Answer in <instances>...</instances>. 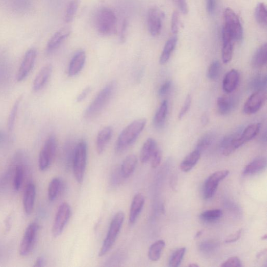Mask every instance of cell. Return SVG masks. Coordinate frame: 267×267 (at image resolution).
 <instances>
[{"instance_id": "cell-51", "label": "cell", "mask_w": 267, "mask_h": 267, "mask_svg": "<svg viewBox=\"0 0 267 267\" xmlns=\"http://www.w3.org/2000/svg\"><path fill=\"white\" fill-rule=\"evenodd\" d=\"M44 264V259L43 257H39L37 258V260L34 265V267H43Z\"/></svg>"}, {"instance_id": "cell-8", "label": "cell", "mask_w": 267, "mask_h": 267, "mask_svg": "<svg viewBox=\"0 0 267 267\" xmlns=\"http://www.w3.org/2000/svg\"><path fill=\"white\" fill-rule=\"evenodd\" d=\"M224 26L232 34L234 41L240 42L243 37V29L238 15L230 8L224 12Z\"/></svg>"}, {"instance_id": "cell-3", "label": "cell", "mask_w": 267, "mask_h": 267, "mask_svg": "<svg viewBox=\"0 0 267 267\" xmlns=\"http://www.w3.org/2000/svg\"><path fill=\"white\" fill-rule=\"evenodd\" d=\"M96 26L101 35L114 34L117 30V19L114 12L110 8H101L96 15Z\"/></svg>"}, {"instance_id": "cell-57", "label": "cell", "mask_w": 267, "mask_h": 267, "mask_svg": "<svg viewBox=\"0 0 267 267\" xmlns=\"http://www.w3.org/2000/svg\"><path fill=\"white\" fill-rule=\"evenodd\" d=\"M188 267H199V265H198L197 264H191L190 265H188Z\"/></svg>"}, {"instance_id": "cell-33", "label": "cell", "mask_w": 267, "mask_h": 267, "mask_svg": "<svg viewBox=\"0 0 267 267\" xmlns=\"http://www.w3.org/2000/svg\"><path fill=\"white\" fill-rule=\"evenodd\" d=\"M215 137V136L213 133L205 134L199 140L197 146H196V150L200 153L205 151L213 143Z\"/></svg>"}, {"instance_id": "cell-37", "label": "cell", "mask_w": 267, "mask_h": 267, "mask_svg": "<svg viewBox=\"0 0 267 267\" xmlns=\"http://www.w3.org/2000/svg\"><path fill=\"white\" fill-rule=\"evenodd\" d=\"M222 71V65L218 61L212 62L208 69L207 77L209 80L215 81L219 77Z\"/></svg>"}, {"instance_id": "cell-56", "label": "cell", "mask_w": 267, "mask_h": 267, "mask_svg": "<svg viewBox=\"0 0 267 267\" xmlns=\"http://www.w3.org/2000/svg\"><path fill=\"white\" fill-rule=\"evenodd\" d=\"M267 239V234H265L261 238V239L263 241L266 240Z\"/></svg>"}, {"instance_id": "cell-1", "label": "cell", "mask_w": 267, "mask_h": 267, "mask_svg": "<svg viewBox=\"0 0 267 267\" xmlns=\"http://www.w3.org/2000/svg\"><path fill=\"white\" fill-rule=\"evenodd\" d=\"M146 123L145 119H139L134 121L125 128L117 138L115 146L116 153H122L134 143L145 129Z\"/></svg>"}, {"instance_id": "cell-54", "label": "cell", "mask_w": 267, "mask_h": 267, "mask_svg": "<svg viewBox=\"0 0 267 267\" xmlns=\"http://www.w3.org/2000/svg\"><path fill=\"white\" fill-rule=\"evenodd\" d=\"M5 139V135L4 133L0 130V144H2L4 143V141Z\"/></svg>"}, {"instance_id": "cell-17", "label": "cell", "mask_w": 267, "mask_h": 267, "mask_svg": "<svg viewBox=\"0 0 267 267\" xmlns=\"http://www.w3.org/2000/svg\"><path fill=\"white\" fill-rule=\"evenodd\" d=\"M53 67L48 65L43 67L35 78L33 83V89L37 92L42 89L49 80L52 74Z\"/></svg>"}, {"instance_id": "cell-6", "label": "cell", "mask_w": 267, "mask_h": 267, "mask_svg": "<svg viewBox=\"0 0 267 267\" xmlns=\"http://www.w3.org/2000/svg\"><path fill=\"white\" fill-rule=\"evenodd\" d=\"M57 141L56 136L50 135L45 141L39 156V167L42 171L48 169L56 156Z\"/></svg>"}, {"instance_id": "cell-20", "label": "cell", "mask_w": 267, "mask_h": 267, "mask_svg": "<svg viewBox=\"0 0 267 267\" xmlns=\"http://www.w3.org/2000/svg\"><path fill=\"white\" fill-rule=\"evenodd\" d=\"M240 74L237 70L233 69L225 75L222 87L226 93H231L238 87L240 81Z\"/></svg>"}, {"instance_id": "cell-45", "label": "cell", "mask_w": 267, "mask_h": 267, "mask_svg": "<svg viewBox=\"0 0 267 267\" xmlns=\"http://www.w3.org/2000/svg\"><path fill=\"white\" fill-rule=\"evenodd\" d=\"M242 266L241 260L238 257H232L229 258L222 265L223 267H241Z\"/></svg>"}, {"instance_id": "cell-12", "label": "cell", "mask_w": 267, "mask_h": 267, "mask_svg": "<svg viewBox=\"0 0 267 267\" xmlns=\"http://www.w3.org/2000/svg\"><path fill=\"white\" fill-rule=\"evenodd\" d=\"M267 98L266 91H255L246 100L243 111L247 114H253L258 112L264 106Z\"/></svg>"}, {"instance_id": "cell-36", "label": "cell", "mask_w": 267, "mask_h": 267, "mask_svg": "<svg viewBox=\"0 0 267 267\" xmlns=\"http://www.w3.org/2000/svg\"><path fill=\"white\" fill-rule=\"evenodd\" d=\"M222 216V211L221 209H213L203 212L200 218L203 221L213 222L217 221Z\"/></svg>"}, {"instance_id": "cell-47", "label": "cell", "mask_w": 267, "mask_h": 267, "mask_svg": "<svg viewBox=\"0 0 267 267\" xmlns=\"http://www.w3.org/2000/svg\"><path fill=\"white\" fill-rule=\"evenodd\" d=\"M173 1L182 13L186 14L188 13V8L186 0H173Z\"/></svg>"}, {"instance_id": "cell-30", "label": "cell", "mask_w": 267, "mask_h": 267, "mask_svg": "<svg viewBox=\"0 0 267 267\" xmlns=\"http://www.w3.org/2000/svg\"><path fill=\"white\" fill-rule=\"evenodd\" d=\"M267 60V45L265 44L256 51L252 59V66L254 68H261L266 64Z\"/></svg>"}, {"instance_id": "cell-40", "label": "cell", "mask_w": 267, "mask_h": 267, "mask_svg": "<svg viewBox=\"0 0 267 267\" xmlns=\"http://www.w3.org/2000/svg\"><path fill=\"white\" fill-rule=\"evenodd\" d=\"M23 174H24V170L21 165H19L16 168L15 176L14 178V187L16 191H19L22 185L23 178Z\"/></svg>"}, {"instance_id": "cell-7", "label": "cell", "mask_w": 267, "mask_h": 267, "mask_svg": "<svg viewBox=\"0 0 267 267\" xmlns=\"http://www.w3.org/2000/svg\"><path fill=\"white\" fill-rule=\"evenodd\" d=\"M70 215H71V208L69 204L66 202L62 203L58 209L52 227V234L54 237H59L64 232Z\"/></svg>"}, {"instance_id": "cell-13", "label": "cell", "mask_w": 267, "mask_h": 267, "mask_svg": "<svg viewBox=\"0 0 267 267\" xmlns=\"http://www.w3.org/2000/svg\"><path fill=\"white\" fill-rule=\"evenodd\" d=\"M37 58V51L35 48L29 49L25 53L17 75L19 82L24 80L33 69Z\"/></svg>"}, {"instance_id": "cell-31", "label": "cell", "mask_w": 267, "mask_h": 267, "mask_svg": "<svg viewBox=\"0 0 267 267\" xmlns=\"http://www.w3.org/2000/svg\"><path fill=\"white\" fill-rule=\"evenodd\" d=\"M165 245H166V243L162 240L157 241L153 243L149 247L148 251L149 260L153 262L159 260Z\"/></svg>"}, {"instance_id": "cell-15", "label": "cell", "mask_w": 267, "mask_h": 267, "mask_svg": "<svg viewBox=\"0 0 267 267\" xmlns=\"http://www.w3.org/2000/svg\"><path fill=\"white\" fill-rule=\"evenodd\" d=\"M86 59V55L84 50H81L76 52L69 63L68 68L69 76H74L81 72L84 67Z\"/></svg>"}, {"instance_id": "cell-22", "label": "cell", "mask_w": 267, "mask_h": 267, "mask_svg": "<svg viewBox=\"0 0 267 267\" xmlns=\"http://www.w3.org/2000/svg\"><path fill=\"white\" fill-rule=\"evenodd\" d=\"M138 159L134 154L128 156L124 160L120 168L121 174L124 179L128 178L135 172Z\"/></svg>"}, {"instance_id": "cell-39", "label": "cell", "mask_w": 267, "mask_h": 267, "mask_svg": "<svg viewBox=\"0 0 267 267\" xmlns=\"http://www.w3.org/2000/svg\"><path fill=\"white\" fill-rule=\"evenodd\" d=\"M81 0H72L69 3L66 14L65 20L67 22H72L76 14Z\"/></svg>"}, {"instance_id": "cell-18", "label": "cell", "mask_w": 267, "mask_h": 267, "mask_svg": "<svg viewBox=\"0 0 267 267\" xmlns=\"http://www.w3.org/2000/svg\"><path fill=\"white\" fill-rule=\"evenodd\" d=\"M36 187L33 183H29L23 194V206L26 214L29 215L34 209L36 198Z\"/></svg>"}, {"instance_id": "cell-48", "label": "cell", "mask_w": 267, "mask_h": 267, "mask_svg": "<svg viewBox=\"0 0 267 267\" xmlns=\"http://www.w3.org/2000/svg\"><path fill=\"white\" fill-rule=\"evenodd\" d=\"M242 229H240L234 234L230 235L229 237H227L225 241V242L226 243H231L237 242L240 239Z\"/></svg>"}, {"instance_id": "cell-32", "label": "cell", "mask_w": 267, "mask_h": 267, "mask_svg": "<svg viewBox=\"0 0 267 267\" xmlns=\"http://www.w3.org/2000/svg\"><path fill=\"white\" fill-rule=\"evenodd\" d=\"M61 187V181L59 178H54L51 180L48 187V199L53 201L57 199Z\"/></svg>"}, {"instance_id": "cell-16", "label": "cell", "mask_w": 267, "mask_h": 267, "mask_svg": "<svg viewBox=\"0 0 267 267\" xmlns=\"http://www.w3.org/2000/svg\"><path fill=\"white\" fill-rule=\"evenodd\" d=\"M144 196L141 193L136 194L131 204L129 221L131 224H134L139 217L145 204Z\"/></svg>"}, {"instance_id": "cell-34", "label": "cell", "mask_w": 267, "mask_h": 267, "mask_svg": "<svg viewBox=\"0 0 267 267\" xmlns=\"http://www.w3.org/2000/svg\"><path fill=\"white\" fill-rule=\"evenodd\" d=\"M266 6L263 3H258L255 11V17L257 22L262 26H266L267 21Z\"/></svg>"}, {"instance_id": "cell-50", "label": "cell", "mask_w": 267, "mask_h": 267, "mask_svg": "<svg viewBox=\"0 0 267 267\" xmlns=\"http://www.w3.org/2000/svg\"><path fill=\"white\" fill-rule=\"evenodd\" d=\"M216 9V0H207V10L209 14H213Z\"/></svg>"}, {"instance_id": "cell-43", "label": "cell", "mask_w": 267, "mask_h": 267, "mask_svg": "<svg viewBox=\"0 0 267 267\" xmlns=\"http://www.w3.org/2000/svg\"><path fill=\"white\" fill-rule=\"evenodd\" d=\"M192 104V97L190 95L187 96L184 102V104L178 114V119L179 120L182 119L183 117L187 113L191 107Z\"/></svg>"}, {"instance_id": "cell-38", "label": "cell", "mask_w": 267, "mask_h": 267, "mask_svg": "<svg viewBox=\"0 0 267 267\" xmlns=\"http://www.w3.org/2000/svg\"><path fill=\"white\" fill-rule=\"evenodd\" d=\"M186 252V248L182 247L177 249L171 255L169 260V266L178 267L182 262Z\"/></svg>"}, {"instance_id": "cell-42", "label": "cell", "mask_w": 267, "mask_h": 267, "mask_svg": "<svg viewBox=\"0 0 267 267\" xmlns=\"http://www.w3.org/2000/svg\"><path fill=\"white\" fill-rule=\"evenodd\" d=\"M161 159L162 153L160 149L158 147L156 148L150 160L152 168L155 169L158 167L161 163Z\"/></svg>"}, {"instance_id": "cell-29", "label": "cell", "mask_w": 267, "mask_h": 267, "mask_svg": "<svg viewBox=\"0 0 267 267\" xmlns=\"http://www.w3.org/2000/svg\"><path fill=\"white\" fill-rule=\"evenodd\" d=\"M235 100L232 98L222 97L217 100L218 111L222 115L229 114L235 105Z\"/></svg>"}, {"instance_id": "cell-35", "label": "cell", "mask_w": 267, "mask_h": 267, "mask_svg": "<svg viewBox=\"0 0 267 267\" xmlns=\"http://www.w3.org/2000/svg\"><path fill=\"white\" fill-rule=\"evenodd\" d=\"M22 98V96H20L18 99L16 100L12 108L9 119H8L7 127L10 132L13 130L16 119H17V114L19 111V106Z\"/></svg>"}, {"instance_id": "cell-14", "label": "cell", "mask_w": 267, "mask_h": 267, "mask_svg": "<svg viewBox=\"0 0 267 267\" xmlns=\"http://www.w3.org/2000/svg\"><path fill=\"white\" fill-rule=\"evenodd\" d=\"M222 58L224 64L229 63L233 57L234 39L230 31L224 26L222 30Z\"/></svg>"}, {"instance_id": "cell-49", "label": "cell", "mask_w": 267, "mask_h": 267, "mask_svg": "<svg viewBox=\"0 0 267 267\" xmlns=\"http://www.w3.org/2000/svg\"><path fill=\"white\" fill-rule=\"evenodd\" d=\"M91 91V89L90 87H88L85 89L77 97V102H78V103H81V102L83 101L86 98L88 97Z\"/></svg>"}, {"instance_id": "cell-41", "label": "cell", "mask_w": 267, "mask_h": 267, "mask_svg": "<svg viewBox=\"0 0 267 267\" xmlns=\"http://www.w3.org/2000/svg\"><path fill=\"white\" fill-rule=\"evenodd\" d=\"M252 87L256 91L258 90L265 91L267 88L266 76H258L252 81Z\"/></svg>"}, {"instance_id": "cell-9", "label": "cell", "mask_w": 267, "mask_h": 267, "mask_svg": "<svg viewBox=\"0 0 267 267\" xmlns=\"http://www.w3.org/2000/svg\"><path fill=\"white\" fill-rule=\"evenodd\" d=\"M39 226L35 222L30 223L27 227L21 242L20 252L22 256L28 255L34 248Z\"/></svg>"}, {"instance_id": "cell-19", "label": "cell", "mask_w": 267, "mask_h": 267, "mask_svg": "<svg viewBox=\"0 0 267 267\" xmlns=\"http://www.w3.org/2000/svg\"><path fill=\"white\" fill-rule=\"evenodd\" d=\"M113 134V129L111 127H106L98 133L96 139V149L98 154H103L111 141Z\"/></svg>"}, {"instance_id": "cell-11", "label": "cell", "mask_w": 267, "mask_h": 267, "mask_svg": "<svg viewBox=\"0 0 267 267\" xmlns=\"http://www.w3.org/2000/svg\"><path fill=\"white\" fill-rule=\"evenodd\" d=\"M163 13L158 8L153 7L147 14V24L149 33L154 37L158 36L161 31Z\"/></svg>"}, {"instance_id": "cell-24", "label": "cell", "mask_w": 267, "mask_h": 267, "mask_svg": "<svg viewBox=\"0 0 267 267\" xmlns=\"http://www.w3.org/2000/svg\"><path fill=\"white\" fill-rule=\"evenodd\" d=\"M267 160L264 157L254 159L246 166L243 174L246 176L253 175L263 171L266 167Z\"/></svg>"}, {"instance_id": "cell-55", "label": "cell", "mask_w": 267, "mask_h": 267, "mask_svg": "<svg viewBox=\"0 0 267 267\" xmlns=\"http://www.w3.org/2000/svg\"><path fill=\"white\" fill-rule=\"evenodd\" d=\"M202 231H200L198 232L196 234L195 236V239L198 238L199 237H200V235L202 234Z\"/></svg>"}, {"instance_id": "cell-52", "label": "cell", "mask_w": 267, "mask_h": 267, "mask_svg": "<svg viewBox=\"0 0 267 267\" xmlns=\"http://www.w3.org/2000/svg\"><path fill=\"white\" fill-rule=\"evenodd\" d=\"M127 25H128L127 22L126 21H125L123 23V27L122 29V32H121V38L122 40V42L124 41V39L125 38V33H126V31L127 29Z\"/></svg>"}, {"instance_id": "cell-23", "label": "cell", "mask_w": 267, "mask_h": 267, "mask_svg": "<svg viewBox=\"0 0 267 267\" xmlns=\"http://www.w3.org/2000/svg\"><path fill=\"white\" fill-rule=\"evenodd\" d=\"M157 148L158 146L156 140L153 138H148L141 149L139 156L140 162L146 163L150 161Z\"/></svg>"}, {"instance_id": "cell-10", "label": "cell", "mask_w": 267, "mask_h": 267, "mask_svg": "<svg viewBox=\"0 0 267 267\" xmlns=\"http://www.w3.org/2000/svg\"><path fill=\"white\" fill-rule=\"evenodd\" d=\"M229 171L222 170L214 173L208 177L204 184L203 193L205 199L213 198L215 194L220 182L229 174Z\"/></svg>"}, {"instance_id": "cell-4", "label": "cell", "mask_w": 267, "mask_h": 267, "mask_svg": "<svg viewBox=\"0 0 267 267\" xmlns=\"http://www.w3.org/2000/svg\"><path fill=\"white\" fill-rule=\"evenodd\" d=\"M88 144L84 140L78 141L73 157V170L76 181L82 184L88 160Z\"/></svg>"}, {"instance_id": "cell-25", "label": "cell", "mask_w": 267, "mask_h": 267, "mask_svg": "<svg viewBox=\"0 0 267 267\" xmlns=\"http://www.w3.org/2000/svg\"><path fill=\"white\" fill-rule=\"evenodd\" d=\"M178 37L176 35L171 37L165 44L159 60L160 64L164 65L169 61L171 55L174 51L177 43Z\"/></svg>"}, {"instance_id": "cell-53", "label": "cell", "mask_w": 267, "mask_h": 267, "mask_svg": "<svg viewBox=\"0 0 267 267\" xmlns=\"http://www.w3.org/2000/svg\"><path fill=\"white\" fill-rule=\"evenodd\" d=\"M209 122V117L208 116L205 114L201 117V123L203 125H206Z\"/></svg>"}, {"instance_id": "cell-46", "label": "cell", "mask_w": 267, "mask_h": 267, "mask_svg": "<svg viewBox=\"0 0 267 267\" xmlns=\"http://www.w3.org/2000/svg\"><path fill=\"white\" fill-rule=\"evenodd\" d=\"M172 83L170 81L165 82L160 87L158 94L160 97L166 96L170 91Z\"/></svg>"}, {"instance_id": "cell-44", "label": "cell", "mask_w": 267, "mask_h": 267, "mask_svg": "<svg viewBox=\"0 0 267 267\" xmlns=\"http://www.w3.org/2000/svg\"><path fill=\"white\" fill-rule=\"evenodd\" d=\"M179 14L177 11H175L172 14L171 19V30L173 34L176 35L179 30Z\"/></svg>"}, {"instance_id": "cell-21", "label": "cell", "mask_w": 267, "mask_h": 267, "mask_svg": "<svg viewBox=\"0 0 267 267\" xmlns=\"http://www.w3.org/2000/svg\"><path fill=\"white\" fill-rule=\"evenodd\" d=\"M70 34V30L67 28L62 29L58 31L50 39L48 44H47V51L52 52L57 49L66 40Z\"/></svg>"}, {"instance_id": "cell-2", "label": "cell", "mask_w": 267, "mask_h": 267, "mask_svg": "<svg viewBox=\"0 0 267 267\" xmlns=\"http://www.w3.org/2000/svg\"><path fill=\"white\" fill-rule=\"evenodd\" d=\"M116 89V83L112 81L109 83L97 94L95 99L84 112L86 120H91L98 116L109 104Z\"/></svg>"}, {"instance_id": "cell-5", "label": "cell", "mask_w": 267, "mask_h": 267, "mask_svg": "<svg viewBox=\"0 0 267 267\" xmlns=\"http://www.w3.org/2000/svg\"><path fill=\"white\" fill-rule=\"evenodd\" d=\"M125 219V214L119 211L113 217L110 225L107 236L99 253V257H103L111 249L120 232Z\"/></svg>"}, {"instance_id": "cell-27", "label": "cell", "mask_w": 267, "mask_h": 267, "mask_svg": "<svg viewBox=\"0 0 267 267\" xmlns=\"http://www.w3.org/2000/svg\"><path fill=\"white\" fill-rule=\"evenodd\" d=\"M261 124L260 123L253 124L248 125L244 130H242L239 139L242 145L253 139L260 131Z\"/></svg>"}, {"instance_id": "cell-26", "label": "cell", "mask_w": 267, "mask_h": 267, "mask_svg": "<svg viewBox=\"0 0 267 267\" xmlns=\"http://www.w3.org/2000/svg\"><path fill=\"white\" fill-rule=\"evenodd\" d=\"M168 111V101H163L157 111L154 119L155 127L157 129H161L166 122Z\"/></svg>"}, {"instance_id": "cell-28", "label": "cell", "mask_w": 267, "mask_h": 267, "mask_svg": "<svg viewBox=\"0 0 267 267\" xmlns=\"http://www.w3.org/2000/svg\"><path fill=\"white\" fill-rule=\"evenodd\" d=\"M201 153L195 150L186 156L180 165V168L184 172L190 171L199 161Z\"/></svg>"}]
</instances>
